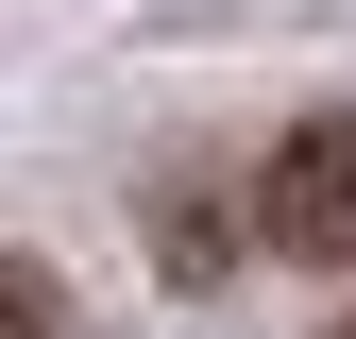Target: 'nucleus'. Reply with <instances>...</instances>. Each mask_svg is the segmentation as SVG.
I'll list each match as a JSON object with an SVG mask.
<instances>
[{
  "label": "nucleus",
  "mask_w": 356,
  "mask_h": 339,
  "mask_svg": "<svg viewBox=\"0 0 356 339\" xmlns=\"http://www.w3.org/2000/svg\"><path fill=\"white\" fill-rule=\"evenodd\" d=\"M254 238L305 254V272H356V102H305L254 153Z\"/></svg>",
  "instance_id": "1"
},
{
  "label": "nucleus",
  "mask_w": 356,
  "mask_h": 339,
  "mask_svg": "<svg viewBox=\"0 0 356 339\" xmlns=\"http://www.w3.org/2000/svg\"><path fill=\"white\" fill-rule=\"evenodd\" d=\"M0 339H85V322H68V288L34 272V254H0Z\"/></svg>",
  "instance_id": "2"
},
{
  "label": "nucleus",
  "mask_w": 356,
  "mask_h": 339,
  "mask_svg": "<svg viewBox=\"0 0 356 339\" xmlns=\"http://www.w3.org/2000/svg\"><path fill=\"white\" fill-rule=\"evenodd\" d=\"M339 339H356V322H339Z\"/></svg>",
  "instance_id": "3"
}]
</instances>
